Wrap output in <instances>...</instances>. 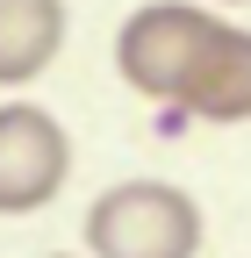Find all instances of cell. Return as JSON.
Listing matches in <instances>:
<instances>
[{"label":"cell","instance_id":"obj_1","mask_svg":"<svg viewBox=\"0 0 251 258\" xmlns=\"http://www.w3.org/2000/svg\"><path fill=\"white\" fill-rule=\"evenodd\" d=\"M115 72L144 101L194 122H251V29L201 0H151L115 29Z\"/></svg>","mask_w":251,"mask_h":258},{"label":"cell","instance_id":"obj_2","mask_svg":"<svg viewBox=\"0 0 251 258\" xmlns=\"http://www.w3.org/2000/svg\"><path fill=\"white\" fill-rule=\"evenodd\" d=\"M201 201L172 179H122L86 208V258H201Z\"/></svg>","mask_w":251,"mask_h":258},{"label":"cell","instance_id":"obj_3","mask_svg":"<svg viewBox=\"0 0 251 258\" xmlns=\"http://www.w3.org/2000/svg\"><path fill=\"white\" fill-rule=\"evenodd\" d=\"M72 179V137L36 101H0V215H36Z\"/></svg>","mask_w":251,"mask_h":258},{"label":"cell","instance_id":"obj_4","mask_svg":"<svg viewBox=\"0 0 251 258\" xmlns=\"http://www.w3.org/2000/svg\"><path fill=\"white\" fill-rule=\"evenodd\" d=\"M65 50V0H0V86L43 79Z\"/></svg>","mask_w":251,"mask_h":258},{"label":"cell","instance_id":"obj_5","mask_svg":"<svg viewBox=\"0 0 251 258\" xmlns=\"http://www.w3.org/2000/svg\"><path fill=\"white\" fill-rule=\"evenodd\" d=\"M215 8H244V0H215Z\"/></svg>","mask_w":251,"mask_h":258},{"label":"cell","instance_id":"obj_6","mask_svg":"<svg viewBox=\"0 0 251 258\" xmlns=\"http://www.w3.org/2000/svg\"><path fill=\"white\" fill-rule=\"evenodd\" d=\"M50 258H65V251H50Z\"/></svg>","mask_w":251,"mask_h":258}]
</instances>
